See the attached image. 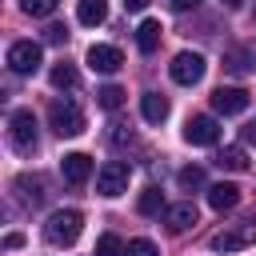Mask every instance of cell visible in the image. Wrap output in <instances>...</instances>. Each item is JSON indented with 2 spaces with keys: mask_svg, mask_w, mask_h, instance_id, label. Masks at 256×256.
I'll list each match as a JSON object with an SVG mask.
<instances>
[{
  "mask_svg": "<svg viewBox=\"0 0 256 256\" xmlns=\"http://www.w3.org/2000/svg\"><path fill=\"white\" fill-rule=\"evenodd\" d=\"M224 4H228V8H240V4H244V0H224Z\"/></svg>",
  "mask_w": 256,
  "mask_h": 256,
  "instance_id": "obj_33",
  "label": "cell"
},
{
  "mask_svg": "<svg viewBox=\"0 0 256 256\" xmlns=\"http://www.w3.org/2000/svg\"><path fill=\"white\" fill-rule=\"evenodd\" d=\"M60 176H64V184L80 188V184H88V176H92V160H88L84 152H68V156L60 160Z\"/></svg>",
  "mask_w": 256,
  "mask_h": 256,
  "instance_id": "obj_11",
  "label": "cell"
},
{
  "mask_svg": "<svg viewBox=\"0 0 256 256\" xmlns=\"http://www.w3.org/2000/svg\"><path fill=\"white\" fill-rule=\"evenodd\" d=\"M96 256H124V244H120V236L104 232V236L96 240Z\"/></svg>",
  "mask_w": 256,
  "mask_h": 256,
  "instance_id": "obj_23",
  "label": "cell"
},
{
  "mask_svg": "<svg viewBox=\"0 0 256 256\" xmlns=\"http://www.w3.org/2000/svg\"><path fill=\"white\" fill-rule=\"evenodd\" d=\"M80 228H84V216H80L76 208H60V212H52V216H48L44 236H48V244L68 248V244H76V240H80Z\"/></svg>",
  "mask_w": 256,
  "mask_h": 256,
  "instance_id": "obj_1",
  "label": "cell"
},
{
  "mask_svg": "<svg viewBox=\"0 0 256 256\" xmlns=\"http://www.w3.org/2000/svg\"><path fill=\"white\" fill-rule=\"evenodd\" d=\"M184 140H188V144H196V148H208V144H216V140H220V124H216L212 116H192V120H188V128H184Z\"/></svg>",
  "mask_w": 256,
  "mask_h": 256,
  "instance_id": "obj_8",
  "label": "cell"
},
{
  "mask_svg": "<svg viewBox=\"0 0 256 256\" xmlns=\"http://www.w3.org/2000/svg\"><path fill=\"white\" fill-rule=\"evenodd\" d=\"M4 248H20V232H8L4 236Z\"/></svg>",
  "mask_w": 256,
  "mask_h": 256,
  "instance_id": "obj_30",
  "label": "cell"
},
{
  "mask_svg": "<svg viewBox=\"0 0 256 256\" xmlns=\"http://www.w3.org/2000/svg\"><path fill=\"white\" fill-rule=\"evenodd\" d=\"M176 184H180L184 192H196V188H204V168H196V164L180 168V172H176Z\"/></svg>",
  "mask_w": 256,
  "mask_h": 256,
  "instance_id": "obj_20",
  "label": "cell"
},
{
  "mask_svg": "<svg viewBox=\"0 0 256 256\" xmlns=\"http://www.w3.org/2000/svg\"><path fill=\"white\" fill-rule=\"evenodd\" d=\"M120 64H124V56H120V48H116V44H92V48H88V68H92V72L112 76Z\"/></svg>",
  "mask_w": 256,
  "mask_h": 256,
  "instance_id": "obj_9",
  "label": "cell"
},
{
  "mask_svg": "<svg viewBox=\"0 0 256 256\" xmlns=\"http://www.w3.org/2000/svg\"><path fill=\"white\" fill-rule=\"evenodd\" d=\"M224 68H228V72H236V76H244L252 64H248V56H244V52H228V64H224Z\"/></svg>",
  "mask_w": 256,
  "mask_h": 256,
  "instance_id": "obj_26",
  "label": "cell"
},
{
  "mask_svg": "<svg viewBox=\"0 0 256 256\" xmlns=\"http://www.w3.org/2000/svg\"><path fill=\"white\" fill-rule=\"evenodd\" d=\"M8 140H12V148L20 156H32L36 152V116L28 108H16L8 116Z\"/></svg>",
  "mask_w": 256,
  "mask_h": 256,
  "instance_id": "obj_2",
  "label": "cell"
},
{
  "mask_svg": "<svg viewBox=\"0 0 256 256\" xmlns=\"http://www.w3.org/2000/svg\"><path fill=\"white\" fill-rule=\"evenodd\" d=\"M204 56L200 52H180L172 64H168V76L176 80V84H184V88H192V84H200L204 80Z\"/></svg>",
  "mask_w": 256,
  "mask_h": 256,
  "instance_id": "obj_5",
  "label": "cell"
},
{
  "mask_svg": "<svg viewBox=\"0 0 256 256\" xmlns=\"http://www.w3.org/2000/svg\"><path fill=\"white\" fill-rule=\"evenodd\" d=\"M128 176H132V168H128L124 160H108V164L96 172V192L112 200V196H120V192L128 188Z\"/></svg>",
  "mask_w": 256,
  "mask_h": 256,
  "instance_id": "obj_6",
  "label": "cell"
},
{
  "mask_svg": "<svg viewBox=\"0 0 256 256\" xmlns=\"http://www.w3.org/2000/svg\"><path fill=\"white\" fill-rule=\"evenodd\" d=\"M216 164H220L224 172H244V168H248V152H244L240 144H228V148L216 156Z\"/></svg>",
  "mask_w": 256,
  "mask_h": 256,
  "instance_id": "obj_16",
  "label": "cell"
},
{
  "mask_svg": "<svg viewBox=\"0 0 256 256\" xmlns=\"http://www.w3.org/2000/svg\"><path fill=\"white\" fill-rule=\"evenodd\" d=\"M200 220V212H196V204L192 200H184V204H172V208H164V224L172 228V232H188L192 224Z\"/></svg>",
  "mask_w": 256,
  "mask_h": 256,
  "instance_id": "obj_12",
  "label": "cell"
},
{
  "mask_svg": "<svg viewBox=\"0 0 256 256\" xmlns=\"http://www.w3.org/2000/svg\"><path fill=\"white\" fill-rule=\"evenodd\" d=\"M8 68H12L16 76H32V72L40 68V44H32V40H16V44L8 48Z\"/></svg>",
  "mask_w": 256,
  "mask_h": 256,
  "instance_id": "obj_7",
  "label": "cell"
},
{
  "mask_svg": "<svg viewBox=\"0 0 256 256\" xmlns=\"http://www.w3.org/2000/svg\"><path fill=\"white\" fill-rule=\"evenodd\" d=\"M140 112H144L148 124L168 120V96H160V92H144V96H140Z\"/></svg>",
  "mask_w": 256,
  "mask_h": 256,
  "instance_id": "obj_14",
  "label": "cell"
},
{
  "mask_svg": "<svg viewBox=\"0 0 256 256\" xmlns=\"http://www.w3.org/2000/svg\"><path fill=\"white\" fill-rule=\"evenodd\" d=\"M252 244H256V216L240 220V224H232V228H224V232L212 236L216 252H240V248H252Z\"/></svg>",
  "mask_w": 256,
  "mask_h": 256,
  "instance_id": "obj_4",
  "label": "cell"
},
{
  "mask_svg": "<svg viewBox=\"0 0 256 256\" xmlns=\"http://www.w3.org/2000/svg\"><path fill=\"white\" fill-rule=\"evenodd\" d=\"M212 108H216L220 116H240V112L248 108V92H244V88H224V84H220V88L212 92Z\"/></svg>",
  "mask_w": 256,
  "mask_h": 256,
  "instance_id": "obj_10",
  "label": "cell"
},
{
  "mask_svg": "<svg viewBox=\"0 0 256 256\" xmlns=\"http://www.w3.org/2000/svg\"><path fill=\"white\" fill-rule=\"evenodd\" d=\"M48 124H52L56 136H80V132H84V112H80V104H72V100H52Z\"/></svg>",
  "mask_w": 256,
  "mask_h": 256,
  "instance_id": "obj_3",
  "label": "cell"
},
{
  "mask_svg": "<svg viewBox=\"0 0 256 256\" xmlns=\"http://www.w3.org/2000/svg\"><path fill=\"white\" fill-rule=\"evenodd\" d=\"M52 88H60V92H64V88H68V92L80 88V72H76L72 64H56V68H52Z\"/></svg>",
  "mask_w": 256,
  "mask_h": 256,
  "instance_id": "obj_18",
  "label": "cell"
},
{
  "mask_svg": "<svg viewBox=\"0 0 256 256\" xmlns=\"http://www.w3.org/2000/svg\"><path fill=\"white\" fill-rule=\"evenodd\" d=\"M76 20L88 24V28H96V24L108 20V4H104V0H80V4H76Z\"/></svg>",
  "mask_w": 256,
  "mask_h": 256,
  "instance_id": "obj_15",
  "label": "cell"
},
{
  "mask_svg": "<svg viewBox=\"0 0 256 256\" xmlns=\"http://www.w3.org/2000/svg\"><path fill=\"white\" fill-rule=\"evenodd\" d=\"M244 136H248V140H256V120H252V124L244 128Z\"/></svg>",
  "mask_w": 256,
  "mask_h": 256,
  "instance_id": "obj_32",
  "label": "cell"
},
{
  "mask_svg": "<svg viewBox=\"0 0 256 256\" xmlns=\"http://www.w3.org/2000/svg\"><path fill=\"white\" fill-rule=\"evenodd\" d=\"M96 100H100V108H108V112H116V108L124 104V92H120L116 84H104V88L96 92Z\"/></svg>",
  "mask_w": 256,
  "mask_h": 256,
  "instance_id": "obj_22",
  "label": "cell"
},
{
  "mask_svg": "<svg viewBox=\"0 0 256 256\" xmlns=\"http://www.w3.org/2000/svg\"><path fill=\"white\" fill-rule=\"evenodd\" d=\"M56 4H60V0H20V8H24L28 16H52Z\"/></svg>",
  "mask_w": 256,
  "mask_h": 256,
  "instance_id": "obj_24",
  "label": "cell"
},
{
  "mask_svg": "<svg viewBox=\"0 0 256 256\" xmlns=\"http://www.w3.org/2000/svg\"><path fill=\"white\" fill-rule=\"evenodd\" d=\"M208 204H212L216 212H228V208H236V204H240V188H236V184H228V180H220V184H212V188H208Z\"/></svg>",
  "mask_w": 256,
  "mask_h": 256,
  "instance_id": "obj_13",
  "label": "cell"
},
{
  "mask_svg": "<svg viewBox=\"0 0 256 256\" xmlns=\"http://www.w3.org/2000/svg\"><path fill=\"white\" fill-rule=\"evenodd\" d=\"M136 208H140V216H156V212L164 208V192H160V188H144Z\"/></svg>",
  "mask_w": 256,
  "mask_h": 256,
  "instance_id": "obj_21",
  "label": "cell"
},
{
  "mask_svg": "<svg viewBox=\"0 0 256 256\" xmlns=\"http://www.w3.org/2000/svg\"><path fill=\"white\" fill-rule=\"evenodd\" d=\"M44 40H48V44H64V40H68V28H64V24H48V28H44Z\"/></svg>",
  "mask_w": 256,
  "mask_h": 256,
  "instance_id": "obj_27",
  "label": "cell"
},
{
  "mask_svg": "<svg viewBox=\"0 0 256 256\" xmlns=\"http://www.w3.org/2000/svg\"><path fill=\"white\" fill-rule=\"evenodd\" d=\"M160 20H144L140 28H136V44H140V52H156V44H160Z\"/></svg>",
  "mask_w": 256,
  "mask_h": 256,
  "instance_id": "obj_17",
  "label": "cell"
},
{
  "mask_svg": "<svg viewBox=\"0 0 256 256\" xmlns=\"http://www.w3.org/2000/svg\"><path fill=\"white\" fill-rule=\"evenodd\" d=\"M196 4H200V0H172V8H176V12H188V8H196Z\"/></svg>",
  "mask_w": 256,
  "mask_h": 256,
  "instance_id": "obj_29",
  "label": "cell"
},
{
  "mask_svg": "<svg viewBox=\"0 0 256 256\" xmlns=\"http://www.w3.org/2000/svg\"><path fill=\"white\" fill-rule=\"evenodd\" d=\"M116 132H112V144H132V128L128 124H112Z\"/></svg>",
  "mask_w": 256,
  "mask_h": 256,
  "instance_id": "obj_28",
  "label": "cell"
},
{
  "mask_svg": "<svg viewBox=\"0 0 256 256\" xmlns=\"http://www.w3.org/2000/svg\"><path fill=\"white\" fill-rule=\"evenodd\" d=\"M124 256H160V252H156V244H152V240H144V236H140V240H128V244H124Z\"/></svg>",
  "mask_w": 256,
  "mask_h": 256,
  "instance_id": "obj_25",
  "label": "cell"
},
{
  "mask_svg": "<svg viewBox=\"0 0 256 256\" xmlns=\"http://www.w3.org/2000/svg\"><path fill=\"white\" fill-rule=\"evenodd\" d=\"M144 4H148V0H124V8H128V12H140Z\"/></svg>",
  "mask_w": 256,
  "mask_h": 256,
  "instance_id": "obj_31",
  "label": "cell"
},
{
  "mask_svg": "<svg viewBox=\"0 0 256 256\" xmlns=\"http://www.w3.org/2000/svg\"><path fill=\"white\" fill-rule=\"evenodd\" d=\"M16 188H20V196H24L28 204H40V200H44V180H40V176H20Z\"/></svg>",
  "mask_w": 256,
  "mask_h": 256,
  "instance_id": "obj_19",
  "label": "cell"
}]
</instances>
